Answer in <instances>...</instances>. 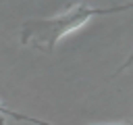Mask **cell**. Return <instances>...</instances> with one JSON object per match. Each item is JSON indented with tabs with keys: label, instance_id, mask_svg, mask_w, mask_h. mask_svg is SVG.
Listing matches in <instances>:
<instances>
[{
	"label": "cell",
	"instance_id": "6da1fadb",
	"mask_svg": "<svg viewBox=\"0 0 133 125\" xmlns=\"http://www.w3.org/2000/svg\"><path fill=\"white\" fill-rule=\"evenodd\" d=\"M129 8H133V2L121 4V6H110V8H91L87 4H75V6L66 8L64 12H60L56 17L27 21L21 29L19 40H21L23 46H31V48H37V50H44V52H52L60 38L77 31L91 17L112 15V12H121V10H129Z\"/></svg>",
	"mask_w": 133,
	"mask_h": 125
},
{
	"label": "cell",
	"instance_id": "7a4b0ae2",
	"mask_svg": "<svg viewBox=\"0 0 133 125\" xmlns=\"http://www.w3.org/2000/svg\"><path fill=\"white\" fill-rule=\"evenodd\" d=\"M0 115H8L17 121H27V123H35V125H50L48 121H42V119H35V117H27V115H21V113H15L10 108H6L4 104H0Z\"/></svg>",
	"mask_w": 133,
	"mask_h": 125
},
{
	"label": "cell",
	"instance_id": "3957f363",
	"mask_svg": "<svg viewBox=\"0 0 133 125\" xmlns=\"http://www.w3.org/2000/svg\"><path fill=\"white\" fill-rule=\"evenodd\" d=\"M131 65H133V52H131V54H129V58H127V60H125V63H123V65H121V67L116 69V75H118L121 71H125L127 67H131Z\"/></svg>",
	"mask_w": 133,
	"mask_h": 125
},
{
	"label": "cell",
	"instance_id": "277c9868",
	"mask_svg": "<svg viewBox=\"0 0 133 125\" xmlns=\"http://www.w3.org/2000/svg\"><path fill=\"white\" fill-rule=\"evenodd\" d=\"M118 125H133V123H118Z\"/></svg>",
	"mask_w": 133,
	"mask_h": 125
},
{
	"label": "cell",
	"instance_id": "5b68a950",
	"mask_svg": "<svg viewBox=\"0 0 133 125\" xmlns=\"http://www.w3.org/2000/svg\"><path fill=\"white\" fill-rule=\"evenodd\" d=\"M0 125H4V121H2V119H0Z\"/></svg>",
	"mask_w": 133,
	"mask_h": 125
}]
</instances>
